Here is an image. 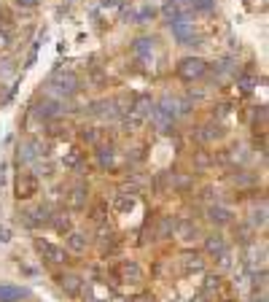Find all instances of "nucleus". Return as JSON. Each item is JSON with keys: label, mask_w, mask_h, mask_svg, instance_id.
<instances>
[{"label": "nucleus", "mask_w": 269, "mask_h": 302, "mask_svg": "<svg viewBox=\"0 0 269 302\" xmlns=\"http://www.w3.org/2000/svg\"><path fill=\"white\" fill-rule=\"evenodd\" d=\"M49 87L57 92V94H65V97H73L75 92H78L81 87V81H78V76H75L73 70H57L51 76V84Z\"/></svg>", "instance_id": "f257e3e1"}, {"label": "nucleus", "mask_w": 269, "mask_h": 302, "mask_svg": "<svg viewBox=\"0 0 269 302\" xmlns=\"http://www.w3.org/2000/svg\"><path fill=\"white\" fill-rule=\"evenodd\" d=\"M38 189H41V181H38L35 173H19L14 178V194L19 200H33L38 194Z\"/></svg>", "instance_id": "f03ea898"}, {"label": "nucleus", "mask_w": 269, "mask_h": 302, "mask_svg": "<svg viewBox=\"0 0 269 302\" xmlns=\"http://www.w3.org/2000/svg\"><path fill=\"white\" fill-rule=\"evenodd\" d=\"M19 219H22V224L27 226V230H41V226H46V224H49V219H51V208H46V205L24 208Z\"/></svg>", "instance_id": "7ed1b4c3"}, {"label": "nucleus", "mask_w": 269, "mask_h": 302, "mask_svg": "<svg viewBox=\"0 0 269 302\" xmlns=\"http://www.w3.org/2000/svg\"><path fill=\"white\" fill-rule=\"evenodd\" d=\"M207 73V62L199 60V57H186V60L178 62V76L183 81H194V79H202Z\"/></svg>", "instance_id": "20e7f679"}, {"label": "nucleus", "mask_w": 269, "mask_h": 302, "mask_svg": "<svg viewBox=\"0 0 269 302\" xmlns=\"http://www.w3.org/2000/svg\"><path fill=\"white\" fill-rule=\"evenodd\" d=\"M35 251L41 254L49 264H65L67 262V251L62 248V245L51 243V240H41V238H38L35 240Z\"/></svg>", "instance_id": "39448f33"}, {"label": "nucleus", "mask_w": 269, "mask_h": 302, "mask_svg": "<svg viewBox=\"0 0 269 302\" xmlns=\"http://www.w3.org/2000/svg\"><path fill=\"white\" fill-rule=\"evenodd\" d=\"M205 251L210 254V257L221 259V264H229V243L221 232H213L205 238Z\"/></svg>", "instance_id": "423d86ee"}, {"label": "nucleus", "mask_w": 269, "mask_h": 302, "mask_svg": "<svg viewBox=\"0 0 269 302\" xmlns=\"http://www.w3.org/2000/svg\"><path fill=\"white\" fill-rule=\"evenodd\" d=\"M65 203H67V208H73V211H84L86 203H89V186L86 184H73L70 189H67V194H65Z\"/></svg>", "instance_id": "0eeeda50"}, {"label": "nucleus", "mask_w": 269, "mask_h": 302, "mask_svg": "<svg viewBox=\"0 0 269 302\" xmlns=\"http://www.w3.org/2000/svg\"><path fill=\"white\" fill-rule=\"evenodd\" d=\"M41 154H43V151H41V143H38L35 138H27V140H22V143H19V148H16V162H19V165H30V162H35Z\"/></svg>", "instance_id": "6e6552de"}, {"label": "nucleus", "mask_w": 269, "mask_h": 302, "mask_svg": "<svg viewBox=\"0 0 269 302\" xmlns=\"http://www.w3.org/2000/svg\"><path fill=\"white\" fill-rule=\"evenodd\" d=\"M116 275L121 283H140L143 281V270L138 262H129V259H121L116 264Z\"/></svg>", "instance_id": "1a4fd4ad"}, {"label": "nucleus", "mask_w": 269, "mask_h": 302, "mask_svg": "<svg viewBox=\"0 0 269 302\" xmlns=\"http://www.w3.org/2000/svg\"><path fill=\"white\" fill-rule=\"evenodd\" d=\"M207 219L213 221L216 226H226V224H232L234 221V211L229 205H221V203H213L207 208Z\"/></svg>", "instance_id": "9d476101"}, {"label": "nucleus", "mask_w": 269, "mask_h": 302, "mask_svg": "<svg viewBox=\"0 0 269 302\" xmlns=\"http://www.w3.org/2000/svg\"><path fill=\"white\" fill-rule=\"evenodd\" d=\"M57 281H60V289L65 291V294H81V286H84V278L78 275V272H60L57 275Z\"/></svg>", "instance_id": "9b49d317"}, {"label": "nucleus", "mask_w": 269, "mask_h": 302, "mask_svg": "<svg viewBox=\"0 0 269 302\" xmlns=\"http://www.w3.org/2000/svg\"><path fill=\"white\" fill-rule=\"evenodd\" d=\"M224 138V124L221 121H207V124L197 127V140H202V143H213V140Z\"/></svg>", "instance_id": "f8f14e48"}, {"label": "nucleus", "mask_w": 269, "mask_h": 302, "mask_svg": "<svg viewBox=\"0 0 269 302\" xmlns=\"http://www.w3.org/2000/svg\"><path fill=\"white\" fill-rule=\"evenodd\" d=\"M33 113H35V116L41 119V121L57 119V113H60V103H57V100H51V97H43V100H38V103H35Z\"/></svg>", "instance_id": "ddd939ff"}, {"label": "nucleus", "mask_w": 269, "mask_h": 302, "mask_svg": "<svg viewBox=\"0 0 269 302\" xmlns=\"http://www.w3.org/2000/svg\"><path fill=\"white\" fill-rule=\"evenodd\" d=\"M65 240H67V248H70L73 254H84L86 248H89V235L81 232V230H70Z\"/></svg>", "instance_id": "4468645a"}, {"label": "nucleus", "mask_w": 269, "mask_h": 302, "mask_svg": "<svg viewBox=\"0 0 269 302\" xmlns=\"http://www.w3.org/2000/svg\"><path fill=\"white\" fill-rule=\"evenodd\" d=\"M97 165L102 167V170H113L116 167V146L113 143H100L97 146Z\"/></svg>", "instance_id": "2eb2a0df"}, {"label": "nucleus", "mask_w": 269, "mask_h": 302, "mask_svg": "<svg viewBox=\"0 0 269 302\" xmlns=\"http://www.w3.org/2000/svg\"><path fill=\"white\" fill-rule=\"evenodd\" d=\"M175 235H178L183 243H194V240L202 238V230H199L194 221H180V224L175 226Z\"/></svg>", "instance_id": "dca6fc26"}, {"label": "nucleus", "mask_w": 269, "mask_h": 302, "mask_svg": "<svg viewBox=\"0 0 269 302\" xmlns=\"http://www.w3.org/2000/svg\"><path fill=\"white\" fill-rule=\"evenodd\" d=\"M62 165H65V170H70V173H81L84 170V151L81 148H70L62 157Z\"/></svg>", "instance_id": "f3484780"}, {"label": "nucleus", "mask_w": 269, "mask_h": 302, "mask_svg": "<svg viewBox=\"0 0 269 302\" xmlns=\"http://www.w3.org/2000/svg\"><path fill=\"white\" fill-rule=\"evenodd\" d=\"M22 299H27V289L11 286V283H3V286H0V302H22Z\"/></svg>", "instance_id": "a211bd4d"}, {"label": "nucleus", "mask_w": 269, "mask_h": 302, "mask_svg": "<svg viewBox=\"0 0 269 302\" xmlns=\"http://www.w3.org/2000/svg\"><path fill=\"white\" fill-rule=\"evenodd\" d=\"M151 186H153V192L156 194H170L172 192V173H156L153 175V181H151Z\"/></svg>", "instance_id": "6ab92c4d"}, {"label": "nucleus", "mask_w": 269, "mask_h": 302, "mask_svg": "<svg viewBox=\"0 0 269 302\" xmlns=\"http://www.w3.org/2000/svg\"><path fill=\"white\" fill-rule=\"evenodd\" d=\"M49 224L54 226L57 232H70V230H73V219H70V213H67V211H57V213H51Z\"/></svg>", "instance_id": "aec40b11"}, {"label": "nucleus", "mask_w": 269, "mask_h": 302, "mask_svg": "<svg viewBox=\"0 0 269 302\" xmlns=\"http://www.w3.org/2000/svg\"><path fill=\"white\" fill-rule=\"evenodd\" d=\"M46 124V135L49 138H70V127L62 124V121H57V119H49V121H43Z\"/></svg>", "instance_id": "412c9836"}, {"label": "nucleus", "mask_w": 269, "mask_h": 302, "mask_svg": "<svg viewBox=\"0 0 269 302\" xmlns=\"http://www.w3.org/2000/svg\"><path fill=\"white\" fill-rule=\"evenodd\" d=\"M253 238H256V232L251 224H234V240L239 245H253Z\"/></svg>", "instance_id": "4be33fe9"}, {"label": "nucleus", "mask_w": 269, "mask_h": 302, "mask_svg": "<svg viewBox=\"0 0 269 302\" xmlns=\"http://www.w3.org/2000/svg\"><path fill=\"white\" fill-rule=\"evenodd\" d=\"M102 138H105V132H102L100 127H84V130H81V140H84L86 146H94V148H97V146L102 143Z\"/></svg>", "instance_id": "5701e85b"}, {"label": "nucleus", "mask_w": 269, "mask_h": 302, "mask_svg": "<svg viewBox=\"0 0 269 302\" xmlns=\"http://www.w3.org/2000/svg\"><path fill=\"white\" fill-rule=\"evenodd\" d=\"M151 52H153V41H151V38H138V41L132 43V54L140 57V60L151 57Z\"/></svg>", "instance_id": "b1692460"}, {"label": "nucleus", "mask_w": 269, "mask_h": 302, "mask_svg": "<svg viewBox=\"0 0 269 302\" xmlns=\"http://www.w3.org/2000/svg\"><path fill=\"white\" fill-rule=\"evenodd\" d=\"M175 226H178L175 219H170V216H162V219H159V230H156V238H172Z\"/></svg>", "instance_id": "393cba45"}, {"label": "nucleus", "mask_w": 269, "mask_h": 302, "mask_svg": "<svg viewBox=\"0 0 269 302\" xmlns=\"http://www.w3.org/2000/svg\"><path fill=\"white\" fill-rule=\"evenodd\" d=\"M180 264H183V272H199L205 267V262H202V257H197V254H186V257L180 259Z\"/></svg>", "instance_id": "a878e982"}, {"label": "nucleus", "mask_w": 269, "mask_h": 302, "mask_svg": "<svg viewBox=\"0 0 269 302\" xmlns=\"http://www.w3.org/2000/svg\"><path fill=\"white\" fill-rule=\"evenodd\" d=\"M132 192H134V189H132ZM132 192L116 194V208H119V211H132V208H134V194Z\"/></svg>", "instance_id": "bb28decb"}, {"label": "nucleus", "mask_w": 269, "mask_h": 302, "mask_svg": "<svg viewBox=\"0 0 269 302\" xmlns=\"http://www.w3.org/2000/svg\"><path fill=\"white\" fill-rule=\"evenodd\" d=\"M251 226L256 230V226H266V208H253V213H251Z\"/></svg>", "instance_id": "cd10ccee"}, {"label": "nucleus", "mask_w": 269, "mask_h": 302, "mask_svg": "<svg viewBox=\"0 0 269 302\" xmlns=\"http://www.w3.org/2000/svg\"><path fill=\"white\" fill-rule=\"evenodd\" d=\"M89 216H92V221H102L105 216H108V203H97V205H92V211H89Z\"/></svg>", "instance_id": "c85d7f7f"}, {"label": "nucleus", "mask_w": 269, "mask_h": 302, "mask_svg": "<svg viewBox=\"0 0 269 302\" xmlns=\"http://www.w3.org/2000/svg\"><path fill=\"white\" fill-rule=\"evenodd\" d=\"M127 16H132L134 22H148V19L156 16V11H153V8H140L138 14H127Z\"/></svg>", "instance_id": "c756f323"}, {"label": "nucleus", "mask_w": 269, "mask_h": 302, "mask_svg": "<svg viewBox=\"0 0 269 302\" xmlns=\"http://www.w3.org/2000/svg\"><path fill=\"white\" fill-rule=\"evenodd\" d=\"M191 3H194L197 11H210V8L216 6V0H191Z\"/></svg>", "instance_id": "7c9ffc66"}, {"label": "nucleus", "mask_w": 269, "mask_h": 302, "mask_svg": "<svg viewBox=\"0 0 269 302\" xmlns=\"http://www.w3.org/2000/svg\"><path fill=\"white\" fill-rule=\"evenodd\" d=\"M234 184H239V186H251V184H256V178L253 175H239V178H234Z\"/></svg>", "instance_id": "2f4dec72"}, {"label": "nucleus", "mask_w": 269, "mask_h": 302, "mask_svg": "<svg viewBox=\"0 0 269 302\" xmlns=\"http://www.w3.org/2000/svg\"><path fill=\"white\" fill-rule=\"evenodd\" d=\"M124 0H102V8H121Z\"/></svg>", "instance_id": "473e14b6"}, {"label": "nucleus", "mask_w": 269, "mask_h": 302, "mask_svg": "<svg viewBox=\"0 0 269 302\" xmlns=\"http://www.w3.org/2000/svg\"><path fill=\"white\" fill-rule=\"evenodd\" d=\"M11 240V230L8 226H0V243H8Z\"/></svg>", "instance_id": "72a5a7b5"}, {"label": "nucleus", "mask_w": 269, "mask_h": 302, "mask_svg": "<svg viewBox=\"0 0 269 302\" xmlns=\"http://www.w3.org/2000/svg\"><path fill=\"white\" fill-rule=\"evenodd\" d=\"M38 3V0H16V6H22V8H33Z\"/></svg>", "instance_id": "f704fd0d"}, {"label": "nucleus", "mask_w": 269, "mask_h": 302, "mask_svg": "<svg viewBox=\"0 0 269 302\" xmlns=\"http://www.w3.org/2000/svg\"><path fill=\"white\" fill-rule=\"evenodd\" d=\"M134 302H153V297H148V294H143V297H138Z\"/></svg>", "instance_id": "c9c22d12"}]
</instances>
